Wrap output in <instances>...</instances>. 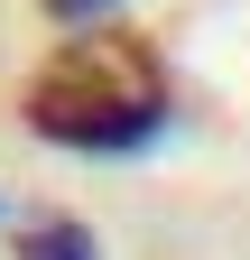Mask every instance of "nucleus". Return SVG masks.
I'll return each mask as SVG.
<instances>
[{
  "mask_svg": "<svg viewBox=\"0 0 250 260\" xmlns=\"http://www.w3.org/2000/svg\"><path fill=\"white\" fill-rule=\"evenodd\" d=\"M111 10H120V0H47L56 28H111Z\"/></svg>",
  "mask_w": 250,
  "mask_h": 260,
  "instance_id": "3",
  "label": "nucleus"
},
{
  "mask_svg": "<svg viewBox=\"0 0 250 260\" xmlns=\"http://www.w3.org/2000/svg\"><path fill=\"white\" fill-rule=\"evenodd\" d=\"M28 130L74 158H139L176 130V84L148 38L130 28H74L37 75H28Z\"/></svg>",
  "mask_w": 250,
  "mask_h": 260,
  "instance_id": "1",
  "label": "nucleus"
},
{
  "mask_svg": "<svg viewBox=\"0 0 250 260\" xmlns=\"http://www.w3.org/2000/svg\"><path fill=\"white\" fill-rule=\"evenodd\" d=\"M19 260H102V242L84 223H28L19 233Z\"/></svg>",
  "mask_w": 250,
  "mask_h": 260,
  "instance_id": "2",
  "label": "nucleus"
}]
</instances>
